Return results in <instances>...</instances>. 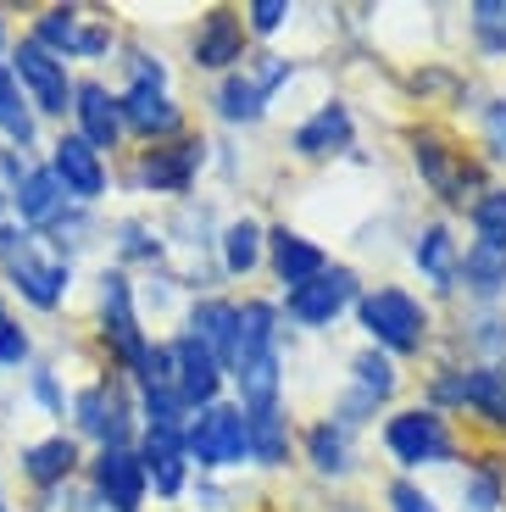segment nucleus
<instances>
[{"mask_svg": "<svg viewBox=\"0 0 506 512\" xmlns=\"http://www.w3.org/2000/svg\"><path fill=\"white\" fill-rule=\"evenodd\" d=\"M0 273H6V284L23 295L28 307L56 312L67 301V284H73V256L45 251L17 223H0Z\"/></svg>", "mask_w": 506, "mask_h": 512, "instance_id": "1", "label": "nucleus"}, {"mask_svg": "<svg viewBox=\"0 0 506 512\" xmlns=\"http://www.w3.org/2000/svg\"><path fill=\"white\" fill-rule=\"evenodd\" d=\"M356 312H362V329L373 334L384 351H423V340H429V312H423V301L395 290V284L367 290L362 301H356Z\"/></svg>", "mask_w": 506, "mask_h": 512, "instance_id": "2", "label": "nucleus"}, {"mask_svg": "<svg viewBox=\"0 0 506 512\" xmlns=\"http://www.w3.org/2000/svg\"><path fill=\"white\" fill-rule=\"evenodd\" d=\"M95 312H101V340H106V351H112V362H123L128 373H140L151 340H145L140 312H134V284H128V273H112V268L101 273Z\"/></svg>", "mask_w": 506, "mask_h": 512, "instance_id": "3", "label": "nucleus"}, {"mask_svg": "<svg viewBox=\"0 0 506 512\" xmlns=\"http://www.w3.org/2000/svg\"><path fill=\"white\" fill-rule=\"evenodd\" d=\"M28 39L39 51H51L56 62H95V56L112 51V28L84 17L78 6H45L28 28Z\"/></svg>", "mask_w": 506, "mask_h": 512, "instance_id": "4", "label": "nucleus"}, {"mask_svg": "<svg viewBox=\"0 0 506 512\" xmlns=\"http://www.w3.org/2000/svg\"><path fill=\"white\" fill-rule=\"evenodd\" d=\"M384 446L401 468H434V462H451L456 457V435L451 423L440 418L434 407H412V412H395L384 423Z\"/></svg>", "mask_w": 506, "mask_h": 512, "instance_id": "5", "label": "nucleus"}, {"mask_svg": "<svg viewBox=\"0 0 506 512\" xmlns=\"http://www.w3.org/2000/svg\"><path fill=\"white\" fill-rule=\"evenodd\" d=\"M73 423H78V435H89L101 451L128 446V435H134V401H128V390L117 379H95L73 396Z\"/></svg>", "mask_w": 506, "mask_h": 512, "instance_id": "6", "label": "nucleus"}, {"mask_svg": "<svg viewBox=\"0 0 506 512\" xmlns=\"http://www.w3.org/2000/svg\"><path fill=\"white\" fill-rule=\"evenodd\" d=\"M12 78L23 84L28 106H34L39 117H67L73 112V78H67V62H56L51 51H39L34 39H17L12 51Z\"/></svg>", "mask_w": 506, "mask_h": 512, "instance_id": "7", "label": "nucleus"}, {"mask_svg": "<svg viewBox=\"0 0 506 512\" xmlns=\"http://www.w3.org/2000/svg\"><path fill=\"white\" fill-rule=\"evenodd\" d=\"M184 457H195L201 468H234V462H245L251 457L245 451V412L223 407V401L201 407V418H190V429H184Z\"/></svg>", "mask_w": 506, "mask_h": 512, "instance_id": "8", "label": "nucleus"}, {"mask_svg": "<svg viewBox=\"0 0 506 512\" xmlns=\"http://www.w3.org/2000/svg\"><path fill=\"white\" fill-rule=\"evenodd\" d=\"M284 78H290V62L284 56H251L240 73L223 78V90H217V112L228 123H256L267 112V95L279 90Z\"/></svg>", "mask_w": 506, "mask_h": 512, "instance_id": "9", "label": "nucleus"}, {"mask_svg": "<svg viewBox=\"0 0 506 512\" xmlns=\"http://www.w3.org/2000/svg\"><path fill=\"white\" fill-rule=\"evenodd\" d=\"M89 490L106 501V512H140L145 507V462L140 451H128V446H112L101 451V457L89 462Z\"/></svg>", "mask_w": 506, "mask_h": 512, "instance_id": "10", "label": "nucleus"}, {"mask_svg": "<svg viewBox=\"0 0 506 512\" xmlns=\"http://www.w3.org/2000/svg\"><path fill=\"white\" fill-rule=\"evenodd\" d=\"M45 167L56 173V184L67 190L73 206H95L106 195V156L95 151V145H84L78 134H62V140L51 145V162Z\"/></svg>", "mask_w": 506, "mask_h": 512, "instance_id": "11", "label": "nucleus"}, {"mask_svg": "<svg viewBox=\"0 0 506 512\" xmlns=\"http://www.w3.org/2000/svg\"><path fill=\"white\" fill-rule=\"evenodd\" d=\"M67 212H73V201H67V190L56 184V173L45 162H28L23 184H17V201H12V223L23 234H39V229H56Z\"/></svg>", "mask_w": 506, "mask_h": 512, "instance_id": "12", "label": "nucleus"}, {"mask_svg": "<svg viewBox=\"0 0 506 512\" xmlns=\"http://www.w3.org/2000/svg\"><path fill=\"white\" fill-rule=\"evenodd\" d=\"M173 390H178V401L190 412H201V407H212L217 401V390H223V362L212 357V351L201 346V340H173Z\"/></svg>", "mask_w": 506, "mask_h": 512, "instance_id": "13", "label": "nucleus"}, {"mask_svg": "<svg viewBox=\"0 0 506 512\" xmlns=\"http://www.w3.org/2000/svg\"><path fill=\"white\" fill-rule=\"evenodd\" d=\"M351 301H356V273L351 268H323L317 279H306L290 290V318L317 329V323H334Z\"/></svg>", "mask_w": 506, "mask_h": 512, "instance_id": "14", "label": "nucleus"}, {"mask_svg": "<svg viewBox=\"0 0 506 512\" xmlns=\"http://www.w3.org/2000/svg\"><path fill=\"white\" fill-rule=\"evenodd\" d=\"M412 145H418L412 156H418V173L429 179V190L445 195L451 206H468V190L479 184V167H473L468 156H456L451 145H440L434 134H418Z\"/></svg>", "mask_w": 506, "mask_h": 512, "instance_id": "15", "label": "nucleus"}, {"mask_svg": "<svg viewBox=\"0 0 506 512\" xmlns=\"http://www.w3.org/2000/svg\"><path fill=\"white\" fill-rule=\"evenodd\" d=\"M73 117H78V140L84 145L117 151V140H123V112H117V95L106 90L101 78L73 84Z\"/></svg>", "mask_w": 506, "mask_h": 512, "instance_id": "16", "label": "nucleus"}, {"mask_svg": "<svg viewBox=\"0 0 506 512\" xmlns=\"http://www.w3.org/2000/svg\"><path fill=\"white\" fill-rule=\"evenodd\" d=\"M117 112H123V128H134V134H145V140L178 134V123H184V112L173 106L167 84H128V90L117 95Z\"/></svg>", "mask_w": 506, "mask_h": 512, "instance_id": "17", "label": "nucleus"}, {"mask_svg": "<svg viewBox=\"0 0 506 512\" xmlns=\"http://www.w3.org/2000/svg\"><path fill=\"white\" fill-rule=\"evenodd\" d=\"M23 479L34 490H56V485H67V479L78 474V440L73 435H45V440H28L23 446Z\"/></svg>", "mask_w": 506, "mask_h": 512, "instance_id": "18", "label": "nucleus"}, {"mask_svg": "<svg viewBox=\"0 0 506 512\" xmlns=\"http://www.w3.org/2000/svg\"><path fill=\"white\" fill-rule=\"evenodd\" d=\"M201 162H206V145L184 140V145H173V151H145L140 167H134V179H140L145 190H190Z\"/></svg>", "mask_w": 506, "mask_h": 512, "instance_id": "19", "label": "nucleus"}, {"mask_svg": "<svg viewBox=\"0 0 506 512\" xmlns=\"http://www.w3.org/2000/svg\"><path fill=\"white\" fill-rule=\"evenodd\" d=\"M195 62L212 67V73H228L234 62H245V28L240 17L217 6V12L201 17V34H195Z\"/></svg>", "mask_w": 506, "mask_h": 512, "instance_id": "20", "label": "nucleus"}, {"mask_svg": "<svg viewBox=\"0 0 506 512\" xmlns=\"http://www.w3.org/2000/svg\"><path fill=\"white\" fill-rule=\"evenodd\" d=\"M351 134H356V123H351V112H345L340 101H329V106H317L312 117H306L301 128H295V151L301 156H334V151H345L351 145Z\"/></svg>", "mask_w": 506, "mask_h": 512, "instance_id": "21", "label": "nucleus"}, {"mask_svg": "<svg viewBox=\"0 0 506 512\" xmlns=\"http://www.w3.org/2000/svg\"><path fill=\"white\" fill-rule=\"evenodd\" d=\"M0 140L12 145V151H34V140H39V112L28 106V95H23V84L12 78V67L0 62Z\"/></svg>", "mask_w": 506, "mask_h": 512, "instance_id": "22", "label": "nucleus"}, {"mask_svg": "<svg viewBox=\"0 0 506 512\" xmlns=\"http://www.w3.org/2000/svg\"><path fill=\"white\" fill-rule=\"evenodd\" d=\"M234 329H240V307L234 301H201L190 312V340H201L217 362H234Z\"/></svg>", "mask_w": 506, "mask_h": 512, "instance_id": "23", "label": "nucleus"}, {"mask_svg": "<svg viewBox=\"0 0 506 512\" xmlns=\"http://www.w3.org/2000/svg\"><path fill=\"white\" fill-rule=\"evenodd\" d=\"M234 379H240V412H267L279 407V390H284V373H279V351H262V357H245L234 362Z\"/></svg>", "mask_w": 506, "mask_h": 512, "instance_id": "24", "label": "nucleus"}, {"mask_svg": "<svg viewBox=\"0 0 506 512\" xmlns=\"http://www.w3.org/2000/svg\"><path fill=\"white\" fill-rule=\"evenodd\" d=\"M245 451H251L262 468H284V462H290V418H284L279 407L245 412Z\"/></svg>", "mask_w": 506, "mask_h": 512, "instance_id": "25", "label": "nucleus"}, {"mask_svg": "<svg viewBox=\"0 0 506 512\" xmlns=\"http://www.w3.org/2000/svg\"><path fill=\"white\" fill-rule=\"evenodd\" d=\"M267 240H273V268H279V279L290 284V290L329 268V262H323V245H312L306 234H295V229H273Z\"/></svg>", "mask_w": 506, "mask_h": 512, "instance_id": "26", "label": "nucleus"}, {"mask_svg": "<svg viewBox=\"0 0 506 512\" xmlns=\"http://www.w3.org/2000/svg\"><path fill=\"white\" fill-rule=\"evenodd\" d=\"M412 262H418V268L429 273L440 290H456V262H462V251H456V240H451V229H445V223H429V229L418 234Z\"/></svg>", "mask_w": 506, "mask_h": 512, "instance_id": "27", "label": "nucleus"}, {"mask_svg": "<svg viewBox=\"0 0 506 512\" xmlns=\"http://www.w3.org/2000/svg\"><path fill=\"white\" fill-rule=\"evenodd\" d=\"M456 279H468V290L479 295V301H495V295L506 290V251H495V245L473 240L468 256L456 262Z\"/></svg>", "mask_w": 506, "mask_h": 512, "instance_id": "28", "label": "nucleus"}, {"mask_svg": "<svg viewBox=\"0 0 506 512\" xmlns=\"http://www.w3.org/2000/svg\"><path fill=\"white\" fill-rule=\"evenodd\" d=\"M279 312L267 307V301H245L240 307V329H234V362H245V357H262V351H279ZM228 362V368H234Z\"/></svg>", "mask_w": 506, "mask_h": 512, "instance_id": "29", "label": "nucleus"}, {"mask_svg": "<svg viewBox=\"0 0 506 512\" xmlns=\"http://www.w3.org/2000/svg\"><path fill=\"white\" fill-rule=\"evenodd\" d=\"M351 373H356V396L362 401H373V407H379V401H390L395 396V362L390 357H379V351H362V357L351 362Z\"/></svg>", "mask_w": 506, "mask_h": 512, "instance_id": "30", "label": "nucleus"}, {"mask_svg": "<svg viewBox=\"0 0 506 512\" xmlns=\"http://www.w3.org/2000/svg\"><path fill=\"white\" fill-rule=\"evenodd\" d=\"M256 262H262V229H256L251 218L228 223L223 229V268L228 273H251Z\"/></svg>", "mask_w": 506, "mask_h": 512, "instance_id": "31", "label": "nucleus"}, {"mask_svg": "<svg viewBox=\"0 0 506 512\" xmlns=\"http://www.w3.org/2000/svg\"><path fill=\"white\" fill-rule=\"evenodd\" d=\"M306 451H312L317 474H345V468H351V446H345L340 423H317L312 435H306Z\"/></svg>", "mask_w": 506, "mask_h": 512, "instance_id": "32", "label": "nucleus"}, {"mask_svg": "<svg viewBox=\"0 0 506 512\" xmlns=\"http://www.w3.org/2000/svg\"><path fill=\"white\" fill-rule=\"evenodd\" d=\"M145 485H156V496H178L184 490V451H162V446H145Z\"/></svg>", "mask_w": 506, "mask_h": 512, "instance_id": "33", "label": "nucleus"}, {"mask_svg": "<svg viewBox=\"0 0 506 512\" xmlns=\"http://www.w3.org/2000/svg\"><path fill=\"white\" fill-rule=\"evenodd\" d=\"M473 229H479L484 245L506 251V190H484L479 201H473Z\"/></svg>", "mask_w": 506, "mask_h": 512, "instance_id": "34", "label": "nucleus"}, {"mask_svg": "<svg viewBox=\"0 0 506 512\" xmlns=\"http://www.w3.org/2000/svg\"><path fill=\"white\" fill-rule=\"evenodd\" d=\"M501 507V468L479 462L468 468V485H462V512H495Z\"/></svg>", "mask_w": 506, "mask_h": 512, "instance_id": "35", "label": "nucleus"}, {"mask_svg": "<svg viewBox=\"0 0 506 512\" xmlns=\"http://www.w3.org/2000/svg\"><path fill=\"white\" fill-rule=\"evenodd\" d=\"M34 512H106V501L95 496V490H78L73 479H67V485H56V490H39Z\"/></svg>", "mask_w": 506, "mask_h": 512, "instance_id": "36", "label": "nucleus"}, {"mask_svg": "<svg viewBox=\"0 0 506 512\" xmlns=\"http://www.w3.org/2000/svg\"><path fill=\"white\" fill-rule=\"evenodd\" d=\"M28 357H34V340H28V329L12 318V307L0 301V368H23Z\"/></svg>", "mask_w": 506, "mask_h": 512, "instance_id": "37", "label": "nucleus"}, {"mask_svg": "<svg viewBox=\"0 0 506 512\" xmlns=\"http://www.w3.org/2000/svg\"><path fill=\"white\" fill-rule=\"evenodd\" d=\"M468 17H473V34H479V45L506 51V6H501V0H479Z\"/></svg>", "mask_w": 506, "mask_h": 512, "instance_id": "38", "label": "nucleus"}, {"mask_svg": "<svg viewBox=\"0 0 506 512\" xmlns=\"http://www.w3.org/2000/svg\"><path fill=\"white\" fill-rule=\"evenodd\" d=\"M28 396L51 412V418H62V412H67V390H62V379H56V368H34V373H28Z\"/></svg>", "mask_w": 506, "mask_h": 512, "instance_id": "39", "label": "nucleus"}, {"mask_svg": "<svg viewBox=\"0 0 506 512\" xmlns=\"http://www.w3.org/2000/svg\"><path fill=\"white\" fill-rule=\"evenodd\" d=\"M151 223H140V218H128V223H117V256H128V262H134V256H156L162 251V240H151Z\"/></svg>", "mask_w": 506, "mask_h": 512, "instance_id": "40", "label": "nucleus"}, {"mask_svg": "<svg viewBox=\"0 0 506 512\" xmlns=\"http://www.w3.org/2000/svg\"><path fill=\"white\" fill-rule=\"evenodd\" d=\"M390 512H440L429 490H418L412 479H395L390 485Z\"/></svg>", "mask_w": 506, "mask_h": 512, "instance_id": "41", "label": "nucleus"}, {"mask_svg": "<svg viewBox=\"0 0 506 512\" xmlns=\"http://www.w3.org/2000/svg\"><path fill=\"white\" fill-rule=\"evenodd\" d=\"M23 151H0V212H12L17 201V184H23Z\"/></svg>", "mask_w": 506, "mask_h": 512, "instance_id": "42", "label": "nucleus"}, {"mask_svg": "<svg viewBox=\"0 0 506 512\" xmlns=\"http://www.w3.org/2000/svg\"><path fill=\"white\" fill-rule=\"evenodd\" d=\"M484 145H490L495 162H506V101L484 106Z\"/></svg>", "mask_w": 506, "mask_h": 512, "instance_id": "43", "label": "nucleus"}, {"mask_svg": "<svg viewBox=\"0 0 506 512\" xmlns=\"http://www.w3.org/2000/svg\"><path fill=\"white\" fill-rule=\"evenodd\" d=\"M284 17H290V6H284V0H256V6H251V28H256V34H273Z\"/></svg>", "mask_w": 506, "mask_h": 512, "instance_id": "44", "label": "nucleus"}, {"mask_svg": "<svg viewBox=\"0 0 506 512\" xmlns=\"http://www.w3.org/2000/svg\"><path fill=\"white\" fill-rule=\"evenodd\" d=\"M0 51H6V12H0Z\"/></svg>", "mask_w": 506, "mask_h": 512, "instance_id": "45", "label": "nucleus"}, {"mask_svg": "<svg viewBox=\"0 0 506 512\" xmlns=\"http://www.w3.org/2000/svg\"><path fill=\"white\" fill-rule=\"evenodd\" d=\"M0 512H12V507H6V490H0Z\"/></svg>", "mask_w": 506, "mask_h": 512, "instance_id": "46", "label": "nucleus"}]
</instances>
